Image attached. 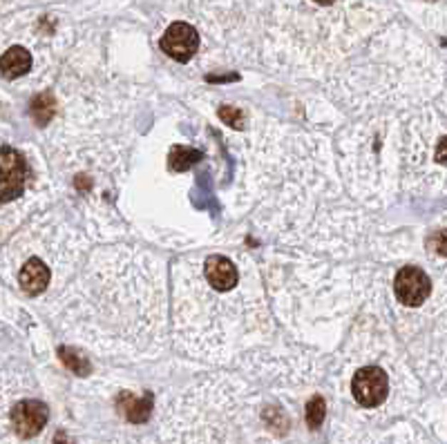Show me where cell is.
<instances>
[{"label":"cell","instance_id":"1","mask_svg":"<svg viewBox=\"0 0 447 444\" xmlns=\"http://www.w3.org/2000/svg\"><path fill=\"white\" fill-rule=\"evenodd\" d=\"M351 391H354V398L360 406L374 408L378 404H383L387 400V393H389L387 373L383 369H378V366L360 369L354 375Z\"/></svg>","mask_w":447,"mask_h":444},{"label":"cell","instance_id":"2","mask_svg":"<svg viewBox=\"0 0 447 444\" xmlns=\"http://www.w3.org/2000/svg\"><path fill=\"white\" fill-rule=\"evenodd\" d=\"M429 290H432V282H429V277L416 266L401 268L399 275H396V279H394L396 297H399L401 304L411 306V308L421 306L429 297Z\"/></svg>","mask_w":447,"mask_h":444},{"label":"cell","instance_id":"3","mask_svg":"<svg viewBox=\"0 0 447 444\" xmlns=\"http://www.w3.org/2000/svg\"><path fill=\"white\" fill-rule=\"evenodd\" d=\"M25 161L23 154L11 150V147H3V154H0V199L5 204L21 196L25 188Z\"/></svg>","mask_w":447,"mask_h":444},{"label":"cell","instance_id":"4","mask_svg":"<svg viewBox=\"0 0 447 444\" xmlns=\"http://www.w3.org/2000/svg\"><path fill=\"white\" fill-rule=\"evenodd\" d=\"M159 47L170 58L179 63H188L195 56L197 47H200V34L188 23H173L161 36Z\"/></svg>","mask_w":447,"mask_h":444},{"label":"cell","instance_id":"5","mask_svg":"<svg viewBox=\"0 0 447 444\" xmlns=\"http://www.w3.org/2000/svg\"><path fill=\"white\" fill-rule=\"evenodd\" d=\"M49 411L38 400H23L11 408V424L14 431L21 438H34L43 431L47 424Z\"/></svg>","mask_w":447,"mask_h":444},{"label":"cell","instance_id":"6","mask_svg":"<svg viewBox=\"0 0 447 444\" xmlns=\"http://www.w3.org/2000/svg\"><path fill=\"white\" fill-rule=\"evenodd\" d=\"M206 277H208V282L215 290H220V292H226L230 288H235L237 286V266L233 264L230 259L222 257V255H212L206 259Z\"/></svg>","mask_w":447,"mask_h":444},{"label":"cell","instance_id":"7","mask_svg":"<svg viewBox=\"0 0 447 444\" xmlns=\"http://www.w3.org/2000/svg\"><path fill=\"white\" fill-rule=\"evenodd\" d=\"M49 268L43 264L41 259H29L27 264L21 268L19 284L27 295H41L49 286Z\"/></svg>","mask_w":447,"mask_h":444},{"label":"cell","instance_id":"8","mask_svg":"<svg viewBox=\"0 0 447 444\" xmlns=\"http://www.w3.org/2000/svg\"><path fill=\"white\" fill-rule=\"evenodd\" d=\"M119 411L125 416V420H130L132 424H141L150 418V411H153V396H145L143 400L141 398H135L132 393H121L119 400Z\"/></svg>","mask_w":447,"mask_h":444},{"label":"cell","instance_id":"9","mask_svg":"<svg viewBox=\"0 0 447 444\" xmlns=\"http://www.w3.org/2000/svg\"><path fill=\"white\" fill-rule=\"evenodd\" d=\"M3 76L5 78H19V76H25L29 70H31V54L27 52L25 47H9L7 52L3 54Z\"/></svg>","mask_w":447,"mask_h":444},{"label":"cell","instance_id":"10","mask_svg":"<svg viewBox=\"0 0 447 444\" xmlns=\"http://www.w3.org/2000/svg\"><path fill=\"white\" fill-rule=\"evenodd\" d=\"M200 159H202L200 150H195V147H188V145H177L168 154V168L173 172H186Z\"/></svg>","mask_w":447,"mask_h":444},{"label":"cell","instance_id":"11","mask_svg":"<svg viewBox=\"0 0 447 444\" xmlns=\"http://www.w3.org/2000/svg\"><path fill=\"white\" fill-rule=\"evenodd\" d=\"M31 117L36 119L38 125H47L49 121H52V117L56 114V101L54 96L49 92H43L38 96H34V101H31Z\"/></svg>","mask_w":447,"mask_h":444},{"label":"cell","instance_id":"12","mask_svg":"<svg viewBox=\"0 0 447 444\" xmlns=\"http://www.w3.org/2000/svg\"><path fill=\"white\" fill-rule=\"evenodd\" d=\"M58 357H61V361L65 366H68L70 371H74L76 375H81V377H86L92 369H90V361L83 357L78 351H74V349H65V347H61L58 349Z\"/></svg>","mask_w":447,"mask_h":444},{"label":"cell","instance_id":"13","mask_svg":"<svg viewBox=\"0 0 447 444\" xmlns=\"http://www.w3.org/2000/svg\"><path fill=\"white\" fill-rule=\"evenodd\" d=\"M324 416H327V404L320 396L311 398L309 404H307V424L309 429H320V424L324 422Z\"/></svg>","mask_w":447,"mask_h":444},{"label":"cell","instance_id":"14","mask_svg":"<svg viewBox=\"0 0 447 444\" xmlns=\"http://www.w3.org/2000/svg\"><path fill=\"white\" fill-rule=\"evenodd\" d=\"M220 119H222L226 125H230V127L244 130V114H242V110H237V107H230V105L220 107Z\"/></svg>","mask_w":447,"mask_h":444},{"label":"cell","instance_id":"15","mask_svg":"<svg viewBox=\"0 0 447 444\" xmlns=\"http://www.w3.org/2000/svg\"><path fill=\"white\" fill-rule=\"evenodd\" d=\"M427 243L434 253H438L441 257H447V230H436V233L427 239Z\"/></svg>","mask_w":447,"mask_h":444},{"label":"cell","instance_id":"16","mask_svg":"<svg viewBox=\"0 0 447 444\" xmlns=\"http://www.w3.org/2000/svg\"><path fill=\"white\" fill-rule=\"evenodd\" d=\"M436 161L438 163H445V166H447V137L441 139V143L436 147Z\"/></svg>","mask_w":447,"mask_h":444},{"label":"cell","instance_id":"17","mask_svg":"<svg viewBox=\"0 0 447 444\" xmlns=\"http://www.w3.org/2000/svg\"><path fill=\"white\" fill-rule=\"evenodd\" d=\"M54 444H72V442H70V438L65 435L63 431H58V433H56V440H54Z\"/></svg>","mask_w":447,"mask_h":444},{"label":"cell","instance_id":"18","mask_svg":"<svg viewBox=\"0 0 447 444\" xmlns=\"http://www.w3.org/2000/svg\"><path fill=\"white\" fill-rule=\"evenodd\" d=\"M313 3H318V5H334L336 0H313Z\"/></svg>","mask_w":447,"mask_h":444}]
</instances>
